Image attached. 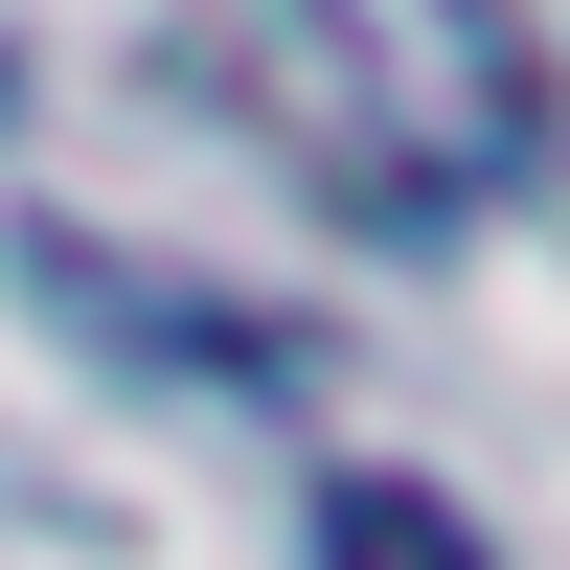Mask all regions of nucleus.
I'll return each instance as SVG.
<instances>
[{"label": "nucleus", "instance_id": "obj_1", "mask_svg": "<svg viewBox=\"0 0 570 570\" xmlns=\"http://www.w3.org/2000/svg\"><path fill=\"white\" fill-rule=\"evenodd\" d=\"M320 570H480V525L434 480H320Z\"/></svg>", "mask_w": 570, "mask_h": 570}]
</instances>
